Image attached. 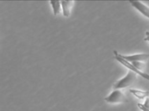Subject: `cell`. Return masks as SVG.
<instances>
[{"label": "cell", "mask_w": 149, "mask_h": 111, "mask_svg": "<svg viewBox=\"0 0 149 111\" xmlns=\"http://www.w3.org/2000/svg\"><path fill=\"white\" fill-rule=\"evenodd\" d=\"M136 76H137L136 73H134L133 71L130 70L123 78L120 79L114 83L113 88L114 90H120L130 87L134 84V82L136 80Z\"/></svg>", "instance_id": "cell-1"}, {"label": "cell", "mask_w": 149, "mask_h": 111, "mask_svg": "<svg viewBox=\"0 0 149 111\" xmlns=\"http://www.w3.org/2000/svg\"><path fill=\"white\" fill-rule=\"evenodd\" d=\"M104 101L111 104L118 103H126L129 102L126 95L120 90H114L111 94L104 98Z\"/></svg>", "instance_id": "cell-2"}, {"label": "cell", "mask_w": 149, "mask_h": 111, "mask_svg": "<svg viewBox=\"0 0 149 111\" xmlns=\"http://www.w3.org/2000/svg\"><path fill=\"white\" fill-rule=\"evenodd\" d=\"M116 54L122 58V59L125 60L126 62L130 63L134 62H145L147 60L149 59V54H132V55H122L121 54H118L115 51Z\"/></svg>", "instance_id": "cell-3"}, {"label": "cell", "mask_w": 149, "mask_h": 111, "mask_svg": "<svg viewBox=\"0 0 149 111\" xmlns=\"http://www.w3.org/2000/svg\"><path fill=\"white\" fill-rule=\"evenodd\" d=\"M114 58L118 62H120L121 64H122V65H124V66H125V67L127 68V69H129L130 70H132L133 71L134 73H136L137 75H139V76H142L143 78L146 79L147 80H148L149 81V74H148V73H144V72H141V71H138L137 69H136L135 68H134V66H133L131 63L128 62H126L125 60L122 59V58H120L118 54H116V52H115V51H114Z\"/></svg>", "instance_id": "cell-4"}, {"label": "cell", "mask_w": 149, "mask_h": 111, "mask_svg": "<svg viewBox=\"0 0 149 111\" xmlns=\"http://www.w3.org/2000/svg\"><path fill=\"white\" fill-rule=\"evenodd\" d=\"M130 3L142 15H144V17H146L149 19V6L145 5L144 3H142L141 1H130Z\"/></svg>", "instance_id": "cell-5"}, {"label": "cell", "mask_w": 149, "mask_h": 111, "mask_svg": "<svg viewBox=\"0 0 149 111\" xmlns=\"http://www.w3.org/2000/svg\"><path fill=\"white\" fill-rule=\"evenodd\" d=\"M62 3V10H63V15L65 17H69L70 16L71 14V8L73 5V1H71V0H68V1H61Z\"/></svg>", "instance_id": "cell-6"}, {"label": "cell", "mask_w": 149, "mask_h": 111, "mask_svg": "<svg viewBox=\"0 0 149 111\" xmlns=\"http://www.w3.org/2000/svg\"><path fill=\"white\" fill-rule=\"evenodd\" d=\"M130 93H132L134 96L138 98L139 99H144L145 98H148L149 95V92L146 91H141L138 89H133V88H130Z\"/></svg>", "instance_id": "cell-7"}, {"label": "cell", "mask_w": 149, "mask_h": 111, "mask_svg": "<svg viewBox=\"0 0 149 111\" xmlns=\"http://www.w3.org/2000/svg\"><path fill=\"white\" fill-rule=\"evenodd\" d=\"M50 4L52 5L53 9V13L54 16H57L62 10V3L58 0H52L50 1Z\"/></svg>", "instance_id": "cell-8"}, {"label": "cell", "mask_w": 149, "mask_h": 111, "mask_svg": "<svg viewBox=\"0 0 149 111\" xmlns=\"http://www.w3.org/2000/svg\"><path fill=\"white\" fill-rule=\"evenodd\" d=\"M132 65L134 66L136 69L141 72H144V69H145V64L144 62H134L131 63Z\"/></svg>", "instance_id": "cell-9"}, {"label": "cell", "mask_w": 149, "mask_h": 111, "mask_svg": "<svg viewBox=\"0 0 149 111\" xmlns=\"http://www.w3.org/2000/svg\"><path fill=\"white\" fill-rule=\"evenodd\" d=\"M137 106H138V108L142 111H149V108H146L145 106L142 104V103H138L137 104Z\"/></svg>", "instance_id": "cell-10"}, {"label": "cell", "mask_w": 149, "mask_h": 111, "mask_svg": "<svg viewBox=\"0 0 149 111\" xmlns=\"http://www.w3.org/2000/svg\"><path fill=\"white\" fill-rule=\"evenodd\" d=\"M146 108H149V98H146V99L144 101V103L143 104Z\"/></svg>", "instance_id": "cell-11"}, {"label": "cell", "mask_w": 149, "mask_h": 111, "mask_svg": "<svg viewBox=\"0 0 149 111\" xmlns=\"http://www.w3.org/2000/svg\"><path fill=\"white\" fill-rule=\"evenodd\" d=\"M145 35H146V37L144 39V41H148V42H149V31H148V32H146V33H145Z\"/></svg>", "instance_id": "cell-12"}]
</instances>
